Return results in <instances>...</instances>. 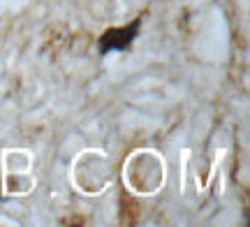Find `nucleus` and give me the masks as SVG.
Instances as JSON below:
<instances>
[{
    "instance_id": "nucleus-1",
    "label": "nucleus",
    "mask_w": 250,
    "mask_h": 227,
    "mask_svg": "<svg viewBox=\"0 0 250 227\" xmlns=\"http://www.w3.org/2000/svg\"><path fill=\"white\" fill-rule=\"evenodd\" d=\"M142 28V17H137L134 21H130L127 26L118 28H107L102 35L98 37V51L100 56H107L111 51H127Z\"/></svg>"
}]
</instances>
